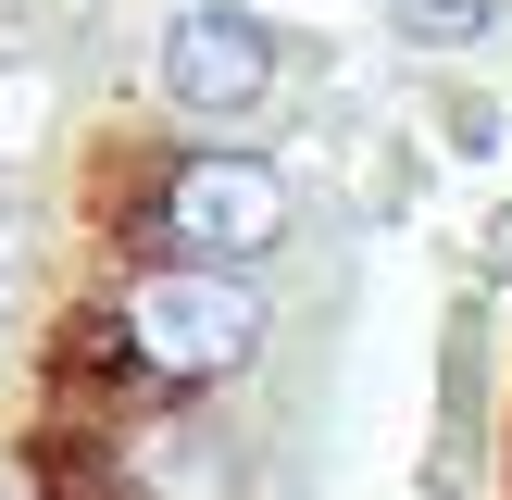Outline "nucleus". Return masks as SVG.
I'll list each match as a JSON object with an SVG mask.
<instances>
[{"mask_svg": "<svg viewBox=\"0 0 512 500\" xmlns=\"http://www.w3.org/2000/svg\"><path fill=\"white\" fill-rule=\"evenodd\" d=\"M400 25H413V38H488V0H400Z\"/></svg>", "mask_w": 512, "mask_h": 500, "instance_id": "f03ea898", "label": "nucleus"}, {"mask_svg": "<svg viewBox=\"0 0 512 500\" xmlns=\"http://www.w3.org/2000/svg\"><path fill=\"white\" fill-rule=\"evenodd\" d=\"M263 100V38L225 13H200L188 38H175V75H163V113H250Z\"/></svg>", "mask_w": 512, "mask_h": 500, "instance_id": "f257e3e1", "label": "nucleus"}]
</instances>
